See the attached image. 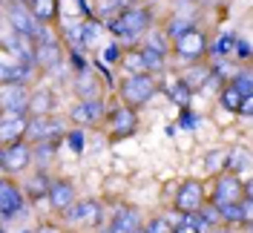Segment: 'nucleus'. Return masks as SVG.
Returning <instances> with one entry per match:
<instances>
[{
    "mask_svg": "<svg viewBox=\"0 0 253 233\" xmlns=\"http://www.w3.org/2000/svg\"><path fill=\"white\" fill-rule=\"evenodd\" d=\"M35 233H63V231L58 228V225H43V228H38Z\"/></svg>",
    "mask_w": 253,
    "mask_h": 233,
    "instance_id": "37998d69",
    "label": "nucleus"
},
{
    "mask_svg": "<svg viewBox=\"0 0 253 233\" xmlns=\"http://www.w3.org/2000/svg\"><path fill=\"white\" fill-rule=\"evenodd\" d=\"M63 139H66V144H69L75 153H81V150H84V130L72 127V130H66V136H63Z\"/></svg>",
    "mask_w": 253,
    "mask_h": 233,
    "instance_id": "4c0bfd02",
    "label": "nucleus"
},
{
    "mask_svg": "<svg viewBox=\"0 0 253 233\" xmlns=\"http://www.w3.org/2000/svg\"><path fill=\"white\" fill-rule=\"evenodd\" d=\"M173 233H196V228H190V225H178V228H173Z\"/></svg>",
    "mask_w": 253,
    "mask_h": 233,
    "instance_id": "a18cd8bd",
    "label": "nucleus"
},
{
    "mask_svg": "<svg viewBox=\"0 0 253 233\" xmlns=\"http://www.w3.org/2000/svg\"><path fill=\"white\" fill-rule=\"evenodd\" d=\"M216 210H219V225H224V228H233V231H236L239 225H245V210H242V204L239 202L219 204Z\"/></svg>",
    "mask_w": 253,
    "mask_h": 233,
    "instance_id": "b1692460",
    "label": "nucleus"
},
{
    "mask_svg": "<svg viewBox=\"0 0 253 233\" xmlns=\"http://www.w3.org/2000/svg\"><path fill=\"white\" fill-rule=\"evenodd\" d=\"M224 155H227V150H213V153H207V158H205L207 173H213V176L224 173Z\"/></svg>",
    "mask_w": 253,
    "mask_h": 233,
    "instance_id": "c9c22d12",
    "label": "nucleus"
},
{
    "mask_svg": "<svg viewBox=\"0 0 253 233\" xmlns=\"http://www.w3.org/2000/svg\"><path fill=\"white\" fill-rule=\"evenodd\" d=\"M207 233H233V228H224V225H216V228H210Z\"/></svg>",
    "mask_w": 253,
    "mask_h": 233,
    "instance_id": "c03bdc74",
    "label": "nucleus"
},
{
    "mask_svg": "<svg viewBox=\"0 0 253 233\" xmlns=\"http://www.w3.org/2000/svg\"><path fill=\"white\" fill-rule=\"evenodd\" d=\"M233 55H236L239 61H248V58H251V41H248V38H236V44H233Z\"/></svg>",
    "mask_w": 253,
    "mask_h": 233,
    "instance_id": "58836bf2",
    "label": "nucleus"
},
{
    "mask_svg": "<svg viewBox=\"0 0 253 233\" xmlns=\"http://www.w3.org/2000/svg\"><path fill=\"white\" fill-rule=\"evenodd\" d=\"M55 104H58V98L52 90L46 87H41V90H29V107H26V115H52L55 112Z\"/></svg>",
    "mask_w": 253,
    "mask_h": 233,
    "instance_id": "f3484780",
    "label": "nucleus"
},
{
    "mask_svg": "<svg viewBox=\"0 0 253 233\" xmlns=\"http://www.w3.org/2000/svg\"><path fill=\"white\" fill-rule=\"evenodd\" d=\"M118 66H121L124 72H129V75H141V72H147V66H144V58H141V52H138V47L124 49V52H121V61H118Z\"/></svg>",
    "mask_w": 253,
    "mask_h": 233,
    "instance_id": "a878e982",
    "label": "nucleus"
},
{
    "mask_svg": "<svg viewBox=\"0 0 253 233\" xmlns=\"http://www.w3.org/2000/svg\"><path fill=\"white\" fill-rule=\"evenodd\" d=\"M32 66H23L17 61H0V84H23L29 87L32 81Z\"/></svg>",
    "mask_w": 253,
    "mask_h": 233,
    "instance_id": "6ab92c4d",
    "label": "nucleus"
},
{
    "mask_svg": "<svg viewBox=\"0 0 253 233\" xmlns=\"http://www.w3.org/2000/svg\"><path fill=\"white\" fill-rule=\"evenodd\" d=\"M251 187H245L239 182V176L233 173H219L216 182H213V190H210V204H233V202H242V196L248 193Z\"/></svg>",
    "mask_w": 253,
    "mask_h": 233,
    "instance_id": "0eeeda50",
    "label": "nucleus"
},
{
    "mask_svg": "<svg viewBox=\"0 0 253 233\" xmlns=\"http://www.w3.org/2000/svg\"><path fill=\"white\" fill-rule=\"evenodd\" d=\"M121 52H124V49L118 47V44H110L107 52H104V61H107V63H118V61H121Z\"/></svg>",
    "mask_w": 253,
    "mask_h": 233,
    "instance_id": "ea45409f",
    "label": "nucleus"
},
{
    "mask_svg": "<svg viewBox=\"0 0 253 233\" xmlns=\"http://www.w3.org/2000/svg\"><path fill=\"white\" fill-rule=\"evenodd\" d=\"M49 173L46 170H32L29 176H26V199H32V202H38V199H46V190H49Z\"/></svg>",
    "mask_w": 253,
    "mask_h": 233,
    "instance_id": "4be33fe9",
    "label": "nucleus"
},
{
    "mask_svg": "<svg viewBox=\"0 0 253 233\" xmlns=\"http://www.w3.org/2000/svg\"><path fill=\"white\" fill-rule=\"evenodd\" d=\"M107 124H110V136L115 141L118 139H129L132 133H135V127H138V118H135V109L124 107V104H118V107L107 109V118H104Z\"/></svg>",
    "mask_w": 253,
    "mask_h": 233,
    "instance_id": "f8f14e48",
    "label": "nucleus"
},
{
    "mask_svg": "<svg viewBox=\"0 0 253 233\" xmlns=\"http://www.w3.org/2000/svg\"><path fill=\"white\" fill-rule=\"evenodd\" d=\"M26 207V196L23 190L12 182V179H0V219L9 222V219H17Z\"/></svg>",
    "mask_w": 253,
    "mask_h": 233,
    "instance_id": "9b49d317",
    "label": "nucleus"
},
{
    "mask_svg": "<svg viewBox=\"0 0 253 233\" xmlns=\"http://www.w3.org/2000/svg\"><path fill=\"white\" fill-rule=\"evenodd\" d=\"M187 66H190V69L178 78V81L187 87L190 93H199V90L207 84V78H210V72H213V66H210V63H202V61H199V63H187Z\"/></svg>",
    "mask_w": 253,
    "mask_h": 233,
    "instance_id": "aec40b11",
    "label": "nucleus"
},
{
    "mask_svg": "<svg viewBox=\"0 0 253 233\" xmlns=\"http://www.w3.org/2000/svg\"><path fill=\"white\" fill-rule=\"evenodd\" d=\"M138 52H141L144 66H147V72H150V75L164 69V61H167L164 55H158V52H153V49H147V47H138Z\"/></svg>",
    "mask_w": 253,
    "mask_h": 233,
    "instance_id": "c756f323",
    "label": "nucleus"
},
{
    "mask_svg": "<svg viewBox=\"0 0 253 233\" xmlns=\"http://www.w3.org/2000/svg\"><path fill=\"white\" fill-rule=\"evenodd\" d=\"M63 136H66V124H63V118H58L55 112L52 115H32V118H26V133H23V141L26 144L61 141Z\"/></svg>",
    "mask_w": 253,
    "mask_h": 233,
    "instance_id": "7ed1b4c3",
    "label": "nucleus"
},
{
    "mask_svg": "<svg viewBox=\"0 0 253 233\" xmlns=\"http://www.w3.org/2000/svg\"><path fill=\"white\" fill-rule=\"evenodd\" d=\"M26 133V115H0V144L23 141Z\"/></svg>",
    "mask_w": 253,
    "mask_h": 233,
    "instance_id": "a211bd4d",
    "label": "nucleus"
},
{
    "mask_svg": "<svg viewBox=\"0 0 253 233\" xmlns=\"http://www.w3.org/2000/svg\"><path fill=\"white\" fill-rule=\"evenodd\" d=\"M147 29H153V15L144 6H126L124 12L110 17V32L121 41H135L147 35Z\"/></svg>",
    "mask_w": 253,
    "mask_h": 233,
    "instance_id": "f257e3e1",
    "label": "nucleus"
},
{
    "mask_svg": "<svg viewBox=\"0 0 253 233\" xmlns=\"http://www.w3.org/2000/svg\"><path fill=\"white\" fill-rule=\"evenodd\" d=\"M251 112H253V98H242V104H239V115L251 118Z\"/></svg>",
    "mask_w": 253,
    "mask_h": 233,
    "instance_id": "79ce46f5",
    "label": "nucleus"
},
{
    "mask_svg": "<svg viewBox=\"0 0 253 233\" xmlns=\"http://www.w3.org/2000/svg\"><path fill=\"white\" fill-rule=\"evenodd\" d=\"M170 47H173L178 61L199 63V61H205V55H207V38H205V32L190 29V32H184L181 38H175Z\"/></svg>",
    "mask_w": 253,
    "mask_h": 233,
    "instance_id": "423d86ee",
    "label": "nucleus"
},
{
    "mask_svg": "<svg viewBox=\"0 0 253 233\" xmlns=\"http://www.w3.org/2000/svg\"><path fill=\"white\" fill-rule=\"evenodd\" d=\"M61 58H63L61 41L52 38L49 29L43 26V29L38 32V38H35V69H41V72H52V69L61 66Z\"/></svg>",
    "mask_w": 253,
    "mask_h": 233,
    "instance_id": "39448f33",
    "label": "nucleus"
},
{
    "mask_svg": "<svg viewBox=\"0 0 253 233\" xmlns=\"http://www.w3.org/2000/svg\"><path fill=\"white\" fill-rule=\"evenodd\" d=\"M135 233H144V231H135Z\"/></svg>",
    "mask_w": 253,
    "mask_h": 233,
    "instance_id": "8fccbe9b",
    "label": "nucleus"
},
{
    "mask_svg": "<svg viewBox=\"0 0 253 233\" xmlns=\"http://www.w3.org/2000/svg\"><path fill=\"white\" fill-rule=\"evenodd\" d=\"M0 233H3V228H0Z\"/></svg>",
    "mask_w": 253,
    "mask_h": 233,
    "instance_id": "3c124183",
    "label": "nucleus"
},
{
    "mask_svg": "<svg viewBox=\"0 0 253 233\" xmlns=\"http://www.w3.org/2000/svg\"><path fill=\"white\" fill-rule=\"evenodd\" d=\"M32 153V167L35 170H46L52 164V158L58 153V141H38V144H29Z\"/></svg>",
    "mask_w": 253,
    "mask_h": 233,
    "instance_id": "412c9836",
    "label": "nucleus"
},
{
    "mask_svg": "<svg viewBox=\"0 0 253 233\" xmlns=\"http://www.w3.org/2000/svg\"><path fill=\"white\" fill-rule=\"evenodd\" d=\"M170 95H173V101L178 104L181 109H187V104H190V98H193V93H190L187 87L181 84V81H175L173 84V90H170Z\"/></svg>",
    "mask_w": 253,
    "mask_h": 233,
    "instance_id": "e433bc0d",
    "label": "nucleus"
},
{
    "mask_svg": "<svg viewBox=\"0 0 253 233\" xmlns=\"http://www.w3.org/2000/svg\"><path fill=\"white\" fill-rule=\"evenodd\" d=\"M141 47L153 49V52H158V55L167 58V52H170V41H167V35H164L161 29H147V38H144Z\"/></svg>",
    "mask_w": 253,
    "mask_h": 233,
    "instance_id": "cd10ccee",
    "label": "nucleus"
},
{
    "mask_svg": "<svg viewBox=\"0 0 253 233\" xmlns=\"http://www.w3.org/2000/svg\"><path fill=\"white\" fill-rule=\"evenodd\" d=\"M190 29H196V20L193 17H184V15H173L170 20H167V26H164V35H167V41L173 44L175 38H181L184 32H190Z\"/></svg>",
    "mask_w": 253,
    "mask_h": 233,
    "instance_id": "393cba45",
    "label": "nucleus"
},
{
    "mask_svg": "<svg viewBox=\"0 0 253 233\" xmlns=\"http://www.w3.org/2000/svg\"><path fill=\"white\" fill-rule=\"evenodd\" d=\"M6 26L17 35H23V38H29V41H35L38 32L43 29V23H38V17L32 15L26 0H9L6 3Z\"/></svg>",
    "mask_w": 253,
    "mask_h": 233,
    "instance_id": "20e7f679",
    "label": "nucleus"
},
{
    "mask_svg": "<svg viewBox=\"0 0 253 233\" xmlns=\"http://www.w3.org/2000/svg\"><path fill=\"white\" fill-rule=\"evenodd\" d=\"M118 93H121V104L129 109H138L144 104H150L153 101V95L158 93V81L156 75H150V72H141V75H126L121 81V87H118Z\"/></svg>",
    "mask_w": 253,
    "mask_h": 233,
    "instance_id": "f03ea898",
    "label": "nucleus"
},
{
    "mask_svg": "<svg viewBox=\"0 0 253 233\" xmlns=\"http://www.w3.org/2000/svg\"><path fill=\"white\" fill-rule=\"evenodd\" d=\"M29 9L38 17V23H49L58 17V0H29Z\"/></svg>",
    "mask_w": 253,
    "mask_h": 233,
    "instance_id": "bb28decb",
    "label": "nucleus"
},
{
    "mask_svg": "<svg viewBox=\"0 0 253 233\" xmlns=\"http://www.w3.org/2000/svg\"><path fill=\"white\" fill-rule=\"evenodd\" d=\"M233 44H236V35H221L219 41L213 44L210 55L213 58H227V55H233Z\"/></svg>",
    "mask_w": 253,
    "mask_h": 233,
    "instance_id": "2f4dec72",
    "label": "nucleus"
},
{
    "mask_svg": "<svg viewBox=\"0 0 253 233\" xmlns=\"http://www.w3.org/2000/svg\"><path fill=\"white\" fill-rule=\"evenodd\" d=\"M72 90H75V95H78L81 101H92V98H101L98 75H95L89 66H86V69H81V72H75V78H72Z\"/></svg>",
    "mask_w": 253,
    "mask_h": 233,
    "instance_id": "dca6fc26",
    "label": "nucleus"
},
{
    "mask_svg": "<svg viewBox=\"0 0 253 233\" xmlns=\"http://www.w3.org/2000/svg\"><path fill=\"white\" fill-rule=\"evenodd\" d=\"M98 233H112V231H110V228H101V231H98Z\"/></svg>",
    "mask_w": 253,
    "mask_h": 233,
    "instance_id": "49530a36",
    "label": "nucleus"
},
{
    "mask_svg": "<svg viewBox=\"0 0 253 233\" xmlns=\"http://www.w3.org/2000/svg\"><path fill=\"white\" fill-rule=\"evenodd\" d=\"M129 0H98V15L101 17H115L118 12H124Z\"/></svg>",
    "mask_w": 253,
    "mask_h": 233,
    "instance_id": "f704fd0d",
    "label": "nucleus"
},
{
    "mask_svg": "<svg viewBox=\"0 0 253 233\" xmlns=\"http://www.w3.org/2000/svg\"><path fill=\"white\" fill-rule=\"evenodd\" d=\"M107 228H110L112 233H135V231L144 228V216L135 204H118V207L112 210Z\"/></svg>",
    "mask_w": 253,
    "mask_h": 233,
    "instance_id": "ddd939ff",
    "label": "nucleus"
},
{
    "mask_svg": "<svg viewBox=\"0 0 253 233\" xmlns=\"http://www.w3.org/2000/svg\"><path fill=\"white\" fill-rule=\"evenodd\" d=\"M141 231H144V233H173V225H170V219H167L164 213H161V216L147 219Z\"/></svg>",
    "mask_w": 253,
    "mask_h": 233,
    "instance_id": "473e14b6",
    "label": "nucleus"
},
{
    "mask_svg": "<svg viewBox=\"0 0 253 233\" xmlns=\"http://www.w3.org/2000/svg\"><path fill=\"white\" fill-rule=\"evenodd\" d=\"M178 124L184 127V130H193V127H196V115H193L190 109H184V112H181V121H178Z\"/></svg>",
    "mask_w": 253,
    "mask_h": 233,
    "instance_id": "a19ab883",
    "label": "nucleus"
},
{
    "mask_svg": "<svg viewBox=\"0 0 253 233\" xmlns=\"http://www.w3.org/2000/svg\"><path fill=\"white\" fill-rule=\"evenodd\" d=\"M61 216L66 219V225H95L101 216V202L98 199H75Z\"/></svg>",
    "mask_w": 253,
    "mask_h": 233,
    "instance_id": "4468645a",
    "label": "nucleus"
},
{
    "mask_svg": "<svg viewBox=\"0 0 253 233\" xmlns=\"http://www.w3.org/2000/svg\"><path fill=\"white\" fill-rule=\"evenodd\" d=\"M20 233H35V231H20Z\"/></svg>",
    "mask_w": 253,
    "mask_h": 233,
    "instance_id": "de8ad7c7",
    "label": "nucleus"
},
{
    "mask_svg": "<svg viewBox=\"0 0 253 233\" xmlns=\"http://www.w3.org/2000/svg\"><path fill=\"white\" fill-rule=\"evenodd\" d=\"M98 35H101V23L98 20H86V23H81V41H84V49L92 47L95 41H98Z\"/></svg>",
    "mask_w": 253,
    "mask_h": 233,
    "instance_id": "72a5a7b5",
    "label": "nucleus"
},
{
    "mask_svg": "<svg viewBox=\"0 0 253 233\" xmlns=\"http://www.w3.org/2000/svg\"><path fill=\"white\" fill-rule=\"evenodd\" d=\"M205 202H207L205 185H202L199 179H187V182H181V187L175 190L173 207L178 210V213H196Z\"/></svg>",
    "mask_w": 253,
    "mask_h": 233,
    "instance_id": "9d476101",
    "label": "nucleus"
},
{
    "mask_svg": "<svg viewBox=\"0 0 253 233\" xmlns=\"http://www.w3.org/2000/svg\"><path fill=\"white\" fill-rule=\"evenodd\" d=\"M233 90H236L242 98H253V72L251 69H242V72H236V75L227 81Z\"/></svg>",
    "mask_w": 253,
    "mask_h": 233,
    "instance_id": "c85d7f7f",
    "label": "nucleus"
},
{
    "mask_svg": "<svg viewBox=\"0 0 253 233\" xmlns=\"http://www.w3.org/2000/svg\"><path fill=\"white\" fill-rule=\"evenodd\" d=\"M219 95H221V107L227 109V112H239V104H242V95H239L236 90L230 87V84H224Z\"/></svg>",
    "mask_w": 253,
    "mask_h": 233,
    "instance_id": "7c9ffc66",
    "label": "nucleus"
},
{
    "mask_svg": "<svg viewBox=\"0 0 253 233\" xmlns=\"http://www.w3.org/2000/svg\"><path fill=\"white\" fill-rule=\"evenodd\" d=\"M0 29H3V17H0Z\"/></svg>",
    "mask_w": 253,
    "mask_h": 233,
    "instance_id": "09e8293b",
    "label": "nucleus"
},
{
    "mask_svg": "<svg viewBox=\"0 0 253 233\" xmlns=\"http://www.w3.org/2000/svg\"><path fill=\"white\" fill-rule=\"evenodd\" d=\"M26 107H29V87L0 84V115H26Z\"/></svg>",
    "mask_w": 253,
    "mask_h": 233,
    "instance_id": "1a4fd4ad",
    "label": "nucleus"
},
{
    "mask_svg": "<svg viewBox=\"0 0 253 233\" xmlns=\"http://www.w3.org/2000/svg\"><path fill=\"white\" fill-rule=\"evenodd\" d=\"M251 167V150L248 147H233V150H227V155H224V173H233V176H239V173H245Z\"/></svg>",
    "mask_w": 253,
    "mask_h": 233,
    "instance_id": "5701e85b",
    "label": "nucleus"
},
{
    "mask_svg": "<svg viewBox=\"0 0 253 233\" xmlns=\"http://www.w3.org/2000/svg\"><path fill=\"white\" fill-rule=\"evenodd\" d=\"M32 167V153L26 141H15V144H3L0 153V170L9 176H20Z\"/></svg>",
    "mask_w": 253,
    "mask_h": 233,
    "instance_id": "6e6552de",
    "label": "nucleus"
},
{
    "mask_svg": "<svg viewBox=\"0 0 253 233\" xmlns=\"http://www.w3.org/2000/svg\"><path fill=\"white\" fill-rule=\"evenodd\" d=\"M46 199H49V207L55 210V213H63L69 204L78 199V193H75V185H72V179H52L49 182V190H46Z\"/></svg>",
    "mask_w": 253,
    "mask_h": 233,
    "instance_id": "2eb2a0df",
    "label": "nucleus"
}]
</instances>
